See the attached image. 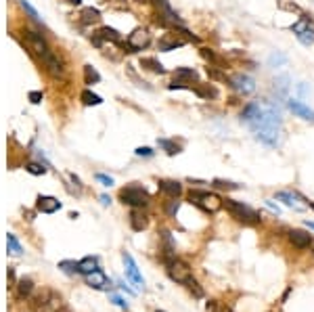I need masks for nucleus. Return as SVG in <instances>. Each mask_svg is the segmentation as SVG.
I'll return each instance as SVG.
<instances>
[{
  "instance_id": "obj_1",
  "label": "nucleus",
  "mask_w": 314,
  "mask_h": 312,
  "mask_svg": "<svg viewBox=\"0 0 314 312\" xmlns=\"http://www.w3.org/2000/svg\"><path fill=\"white\" fill-rule=\"evenodd\" d=\"M241 122L254 130L258 140L268 147H279L281 143V115L270 103H249L241 113Z\"/></svg>"
},
{
  "instance_id": "obj_2",
  "label": "nucleus",
  "mask_w": 314,
  "mask_h": 312,
  "mask_svg": "<svg viewBox=\"0 0 314 312\" xmlns=\"http://www.w3.org/2000/svg\"><path fill=\"white\" fill-rule=\"evenodd\" d=\"M224 208L229 209L235 220L241 222V224H245V226H256V224H260V220H262V216L258 214L256 209H251L249 206L241 204V201L224 199Z\"/></svg>"
},
{
  "instance_id": "obj_3",
  "label": "nucleus",
  "mask_w": 314,
  "mask_h": 312,
  "mask_svg": "<svg viewBox=\"0 0 314 312\" xmlns=\"http://www.w3.org/2000/svg\"><path fill=\"white\" fill-rule=\"evenodd\" d=\"M188 201H191L193 206H197L201 212H206V214H216L218 209L224 206V201L220 199L216 193L201 191V189H193L188 193Z\"/></svg>"
},
{
  "instance_id": "obj_4",
  "label": "nucleus",
  "mask_w": 314,
  "mask_h": 312,
  "mask_svg": "<svg viewBox=\"0 0 314 312\" xmlns=\"http://www.w3.org/2000/svg\"><path fill=\"white\" fill-rule=\"evenodd\" d=\"M120 201L122 204L132 206V208H147L149 204H151V195H149L143 186L128 184L120 191Z\"/></svg>"
},
{
  "instance_id": "obj_5",
  "label": "nucleus",
  "mask_w": 314,
  "mask_h": 312,
  "mask_svg": "<svg viewBox=\"0 0 314 312\" xmlns=\"http://www.w3.org/2000/svg\"><path fill=\"white\" fill-rule=\"evenodd\" d=\"M163 264H166L168 277H170L172 281H176V283H180V285H184L186 281L193 277V275H191V268H188V264L183 262V260H178V258H172V260L163 262Z\"/></svg>"
},
{
  "instance_id": "obj_6",
  "label": "nucleus",
  "mask_w": 314,
  "mask_h": 312,
  "mask_svg": "<svg viewBox=\"0 0 314 312\" xmlns=\"http://www.w3.org/2000/svg\"><path fill=\"white\" fill-rule=\"evenodd\" d=\"M226 84H229L235 92H239V95H251V92L256 90L254 78L247 74H233V76H229V82Z\"/></svg>"
},
{
  "instance_id": "obj_7",
  "label": "nucleus",
  "mask_w": 314,
  "mask_h": 312,
  "mask_svg": "<svg viewBox=\"0 0 314 312\" xmlns=\"http://www.w3.org/2000/svg\"><path fill=\"white\" fill-rule=\"evenodd\" d=\"M159 252H161V260L163 262H168V260H172V258H176V245H174V237H172V233L170 231H166V229H161L159 233Z\"/></svg>"
},
{
  "instance_id": "obj_8",
  "label": "nucleus",
  "mask_w": 314,
  "mask_h": 312,
  "mask_svg": "<svg viewBox=\"0 0 314 312\" xmlns=\"http://www.w3.org/2000/svg\"><path fill=\"white\" fill-rule=\"evenodd\" d=\"M149 42H151V34L147 32V29H134L130 36H128V40H126V46L130 49V52H136V51H143L149 46Z\"/></svg>"
},
{
  "instance_id": "obj_9",
  "label": "nucleus",
  "mask_w": 314,
  "mask_h": 312,
  "mask_svg": "<svg viewBox=\"0 0 314 312\" xmlns=\"http://www.w3.org/2000/svg\"><path fill=\"white\" fill-rule=\"evenodd\" d=\"M23 34H26L27 42H29V46H31V51H36L38 57H42V54H46V52H51L49 44H46V40H44V36H42V34L34 32V29H26Z\"/></svg>"
},
{
  "instance_id": "obj_10",
  "label": "nucleus",
  "mask_w": 314,
  "mask_h": 312,
  "mask_svg": "<svg viewBox=\"0 0 314 312\" xmlns=\"http://www.w3.org/2000/svg\"><path fill=\"white\" fill-rule=\"evenodd\" d=\"M289 243H291L293 247L297 249H308L312 245V235H308L306 231H300V229H293V231H289Z\"/></svg>"
},
{
  "instance_id": "obj_11",
  "label": "nucleus",
  "mask_w": 314,
  "mask_h": 312,
  "mask_svg": "<svg viewBox=\"0 0 314 312\" xmlns=\"http://www.w3.org/2000/svg\"><path fill=\"white\" fill-rule=\"evenodd\" d=\"M40 59H42V63H44V67H46V72H49L52 78H63V74H65V69H63L61 61L52 54V51H51V52H46V54H42Z\"/></svg>"
},
{
  "instance_id": "obj_12",
  "label": "nucleus",
  "mask_w": 314,
  "mask_h": 312,
  "mask_svg": "<svg viewBox=\"0 0 314 312\" xmlns=\"http://www.w3.org/2000/svg\"><path fill=\"white\" fill-rule=\"evenodd\" d=\"M122 258H124V264H126V275H128V279H130L136 287H143L145 281H143V277H140V272H138V268H136V262L132 260V256L124 252Z\"/></svg>"
},
{
  "instance_id": "obj_13",
  "label": "nucleus",
  "mask_w": 314,
  "mask_h": 312,
  "mask_svg": "<svg viewBox=\"0 0 314 312\" xmlns=\"http://www.w3.org/2000/svg\"><path fill=\"white\" fill-rule=\"evenodd\" d=\"M287 107H289V111L297 115V118H302V120H306V122H314V111H312L308 105H304L302 101L289 99V101H287Z\"/></svg>"
},
{
  "instance_id": "obj_14",
  "label": "nucleus",
  "mask_w": 314,
  "mask_h": 312,
  "mask_svg": "<svg viewBox=\"0 0 314 312\" xmlns=\"http://www.w3.org/2000/svg\"><path fill=\"white\" fill-rule=\"evenodd\" d=\"M130 226H132V231H145L147 226H149V216L147 212H143V208H132V212H130Z\"/></svg>"
},
{
  "instance_id": "obj_15",
  "label": "nucleus",
  "mask_w": 314,
  "mask_h": 312,
  "mask_svg": "<svg viewBox=\"0 0 314 312\" xmlns=\"http://www.w3.org/2000/svg\"><path fill=\"white\" fill-rule=\"evenodd\" d=\"M36 208H38V212H42V214H54L57 209H61V201L51 197V195H40Z\"/></svg>"
},
{
  "instance_id": "obj_16",
  "label": "nucleus",
  "mask_w": 314,
  "mask_h": 312,
  "mask_svg": "<svg viewBox=\"0 0 314 312\" xmlns=\"http://www.w3.org/2000/svg\"><path fill=\"white\" fill-rule=\"evenodd\" d=\"M183 44H184V40L174 32V34H166L163 38H159V42H157V49L163 51V52H168V51H176L178 46H183Z\"/></svg>"
},
{
  "instance_id": "obj_17",
  "label": "nucleus",
  "mask_w": 314,
  "mask_h": 312,
  "mask_svg": "<svg viewBox=\"0 0 314 312\" xmlns=\"http://www.w3.org/2000/svg\"><path fill=\"white\" fill-rule=\"evenodd\" d=\"M157 189H159L163 195H168V197H180L183 195V184L178 181H168V178H163V181L157 182Z\"/></svg>"
},
{
  "instance_id": "obj_18",
  "label": "nucleus",
  "mask_w": 314,
  "mask_h": 312,
  "mask_svg": "<svg viewBox=\"0 0 314 312\" xmlns=\"http://www.w3.org/2000/svg\"><path fill=\"white\" fill-rule=\"evenodd\" d=\"M272 88H274V95H277L279 101H285L289 88H291V80H289V76H279L277 80H274Z\"/></svg>"
},
{
  "instance_id": "obj_19",
  "label": "nucleus",
  "mask_w": 314,
  "mask_h": 312,
  "mask_svg": "<svg viewBox=\"0 0 314 312\" xmlns=\"http://www.w3.org/2000/svg\"><path fill=\"white\" fill-rule=\"evenodd\" d=\"M86 283H88L90 287H94V289H105V287L109 285V281H107V277L103 275V270H94V272H90V275H86Z\"/></svg>"
},
{
  "instance_id": "obj_20",
  "label": "nucleus",
  "mask_w": 314,
  "mask_h": 312,
  "mask_svg": "<svg viewBox=\"0 0 314 312\" xmlns=\"http://www.w3.org/2000/svg\"><path fill=\"white\" fill-rule=\"evenodd\" d=\"M17 298L19 300H26V298H29L31 295V291H34V281H31L29 277H23V279H19L17 281Z\"/></svg>"
},
{
  "instance_id": "obj_21",
  "label": "nucleus",
  "mask_w": 314,
  "mask_h": 312,
  "mask_svg": "<svg viewBox=\"0 0 314 312\" xmlns=\"http://www.w3.org/2000/svg\"><path fill=\"white\" fill-rule=\"evenodd\" d=\"M197 72L191 67H176L174 69V80L178 82H197Z\"/></svg>"
},
{
  "instance_id": "obj_22",
  "label": "nucleus",
  "mask_w": 314,
  "mask_h": 312,
  "mask_svg": "<svg viewBox=\"0 0 314 312\" xmlns=\"http://www.w3.org/2000/svg\"><path fill=\"white\" fill-rule=\"evenodd\" d=\"M140 67L147 69V72H153V74H166V69H163V65L157 61L155 57H145V59H140Z\"/></svg>"
},
{
  "instance_id": "obj_23",
  "label": "nucleus",
  "mask_w": 314,
  "mask_h": 312,
  "mask_svg": "<svg viewBox=\"0 0 314 312\" xmlns=\"http://www.w3.org/2000/svg\"><path fill=\"white\" fill-rule=\"evenodd\" d=\"M195 90V95H199L201 99H216L218 97V90L211 86V84H201L197 82V86H193Z\"/></svg>"
},
{
  "instance_id": "obj_24",
  "label": "nucleus",
  "mask_w": 314,
  "mask_h": 312,
  "mask_svg": "<svg viewBox=\"0 0 314 312\" xmlns=\"http://www.w3.org/2000/svg\"><path fill=\"white\" fill-rule=\"evenodd\" d=\"M78 270H80L82 275H90V272L99 270V260L92 258V256H88V258H84V260L78 262Z\"/></svg>"
},
{
  "instance_id": "obj_25",
  "label": "nucleus",
  "mask_w": 314,
  "mask_h": 312,
  "mask_svg": "<svg viewBox=\"0 0 314 312\" xmlns=\"http://www.w3.org/2000/svg\"><path fill=\"white\" fill-rule=\"evenodd\" d=\"M277 199H281L283 204H285L287 208H293V209H302V206L295 201V195H291V193H287V191H279L277 195H274Z\"/></svg>"
},
{
  "instance_id": "obj_26",
  "label": "nucleus",
  "mask_w": 314,
  "mask_h": 312,
  "mask_svg": "<svg viewBox=\"0 0 314 312\" xmlns=\"http://www.w3.org/2000/svg\"><path fill=\"white\" fill-rule=\"evenodd\" d=\"M157 145L161 149H166L168 155H176L180 153V145H176V140H170V138H157Z\"/></svg>"
},
{
  "instance_id": "obj_27",
  "label": "nucleus",
  "mask_w": 314,
  "mask_h": 312,
  "mask_svg": "<svg viewBox=\"0 0 314 312\" xmlns=\"http://www.w3.org/2000/svg\"><path fill=\"white\" fill-rule=\"evenodd\" d=\"M184 287L188 289V293H191L193 298H203V295H206V293H203V287L197 283V279H193V277L186 281V283H184Z\"/></svg>"
},
{
  "instance_id": "obj_28",
  "label": "nucleus",
  "mask_w": 314,
  "mask_h": 312,
  "mask_svg": "<svg viewBox=\"0 0 314 312\" xmlns=\"http://www.w3.org/2000/svg\"><path fill=\"white\" fill-rule=\"evenodd\" d=\"M101 38H103V42L109 40V42H120V32L113 27H101L99 32H97Z\"/></svg>"
},
{
  "instance_id": "obj_29",
  "label": "nucleus",
  "mask_w": 314,
  "mask_h": 312,
  "mask_svg": "<svg viewBox=\"0 0 314 312\" xmlns=\"http://www.w3.org/2000/svg\"><path fill=\"white\" fill-rule=\"evenodd\" d=\"M80 17H82V23H97L101 19V13L97 9H92V6H88V9H82Z\"/></svg>"
},
{
  "instance_id": "obj_30",
  "label": "nucleus",
  "mask_w": 314,
  "mask_h": 312,
  "mask_svg": "<svg viewBox=\"0 0 314 312\" xmlns=\"http://www.w3.org/2000/svg\"><path fill=\"white\" fill-rule=\"evenodd\" d=\"M206 74L209 76V80H214V82H229V78H226L224 72H220V69L216 65H208L206 67Z\"/></svg>"
},
{
  "instance_id": "obj_31",
  "label": "nucleus",
  "mask_w": 314,
  "mask_h": 312,
  "mask_svg": "<svg viewBox=\"0 0 314 312\" xmlns=\"http://www.w3.org/2000/svg\"><path fill=\"white\" fill-rule=\"evenodd\" d=\"M211 186L218 189V191H237L239 189V184H235L231 181H222V178H214V181H211Z\"/></svg>"
},
{
  "instance_id": "obj_32",
  "label": "nucleus",
  "mask_w": 314,
  "mask_h": 312,
  "mask_svg": "<svg viewBox=\"0 0 314 312\" xmlns=\"http://www.w3.org/2000/svg\"><path fill=\"white\" fill-rule=\"evenodd\" d=\"M6 247H9V254L11 256H21V243L17 241V237H15L13 233L6 235Z\"/></svg>"
},
{
  "instance_id": "obj_33",
  "label": "nucleus",
  "mask_w": 314,
  "mask_h": 312,
  "mask_svg": "<svg viewBox=\"0 0 314 312\" xmlns=\"http://www.w3.org/2000/svg\"><path fill=\"white\" fill-rule=\"evenodd\" d=\"M80 99H82V103H84V105H88V107H92V105H101V103H103V99H101L99 95H94L92 90H84Z\"/></svg>"
},
{
  "instance_id": "obj_34",
  "label": "nucleus",
  "mask_w": 314,
  "mask_h": 312,
  "mask_svg": "<svg viewBox=\"0 0 314 312\" xmlns=\"http://www.w3.org/2000/svg\"><path fill=\"white\" fill-rule=\"evenodd\" d=\"M174 32H176L180 38H183L184 42H195V44H199V38H197V36H193V34L188 32V29H186L184 26H176V27H174Z\"/></svg>"
},
{
  "instance_id": "obj_35",
  "label": "nucleus",
  "mask_w": 314,
  "mask_h": 312,
  "mask_svg": "<svg viewBox=\"0 0 314 312\" xmlns=\"http://www.w3.org/2000/svg\"><path fill=\"white\" fill-rule=\"evenodd\" d=\"M84 78H86V84H97L101 82V76L99 72L94 69L92 65H84Z\"/></svg>"
},
{
  "instance_id": "obj_36",
  "label": "nucleus",
  "mask_w": 314,
  "mask_h": 312,
  "mask_svg": "<svg viewBox=\"0 0 314 312\" xmlns=\"http://www.w3.org/2000/svg\"><path fill=\"white\" fill-rule=\"evenodd\" d=\"M297 36V40H300L302 44H306V46H310V44H314V27L310 26V27H306L304 32H300V34H295Z\"/></svg>"
},
{
  "instance_id": "obj_37",
  "label": "nucleus",
  "mask_w": 314,
  "mask_h": 312,
  "mask_svg": "<svg viewBox=\"0 0 314 312\" xmlns=\"http://www.w3.org/2000/svg\"><path fill=\"white\" fill-rule=\"evenodd\" d=\"M287 63V57H285V54H283V52H272L270 54V57H268V65L270 67H281V65H285Z\"/></svg>"
},
{
  "instance_id": "obj_38",
  "label": "nucleus",
  "mask_w": 314,
  "mask_h": 312,
  "mask_svg": "<svg viewBox=\"0 0 314 312\" xmlns=\"http://www.w3.org/2000/svg\"><path fill=\"white\" fill-rule=\"evenodd\" d=\"M166 214L168 216H172L174 218L176 214H178V208H180V201H178V197H170V201H166Z\"/></svg>"
},
{
  "instance_id": "obj_39",
  "label": "nucleus",
  "mask_w": 314,
  "mask_h": 312,
  "mask_svg": "<svg viewBox=\"0 0 314 312\" xmlns=\"http://www.w3.org/2000/svg\"><path fill=\"white\" fill-rule=\"evenodd\" d=\"M19 4H21V9L26 11V13H27V15H29V17L34 19V21H38V23L42 21V19H40V15H38V11H36L34 6H31V4L27 2V0H19Z\"/></svg>"
},
{
  "instance_id": "obj_40",
  "label": "nucleus",
  "mask_w": 314,
  "mask_h": 312,
  "mask_svg": "<svg viewBox=\"0 0 314 312\" xmlns=\"http://www.w3.org/2000/svg\"><path fill=\"white\" fill-rule=\"evenodd\" d=\"M59 268H61V270H65L67 275H76V272H80V270H78V262H74V260L59 262Z\"/></svg>"
},
{
  "instance_id": "obj_41",
  "label": "nucleus",
  "mask_w": 314,
  "mask_h": 312,
  "mask_svg": "<svg viewBox=\"0 0 314 312\" xmlns=\"http://www.w3.org/2000/svg\"><path fill=\"white\" fill-rule=\"evenodd\" d=\"M199 52H201V57L206 59V61H209L211 65H216V63H220V61H218V57H216V52L211 51V49H208V46H203V49H201Z\"/></svg>"
},
{
  "instance_id": "obj_42",
  "label": "nucleus",
  "mask_w": 314,
  "mask_h": 312,
  "mask_svg": "<svg viewBox=\"0 0 314 312\" xmlns=\"http://www.w3.org/2000/svg\"><path fill=\"white\" fill-rule=\"evenodd\" d=\"M26 170H27L29 174H34V176H42V174H46V168L40 166V163H27Z\"/></svg>"
},
{
  "instance_id": "obj_43",
  "label": "nucleus",
  "mask_w": 314,
  "mask_h": 312,
  "mask_svg": "<svg viewBox=\"0 0 314 312\" xmlns=\"http://www.w3.org/2000/svg\"><path fill=\"white\" fill-rule=\"evenodd\" d=\"M94 178H97V182H101L103 186H111V184H113V178L107 176V174H97Z\"/></svg>"
},
{
  "instance_id": "obj_44",
  "label": "nucleus",
  "mask_w": 314,
  "mask_h": 312,
  "mask_svg": "<svg viewBox=\"0 0 314 312\" xmlns=\"http://www.w3.org/2000/svg\"><path fill=\"white\" fill-rule=\"evenodd\" d=\"M27 99H29V103H34V105H38L42 101V92L40 90H31L29 95H27Z\"/></svg>"
},
{
  "instance_id": "obj_45",
  "label": "nucleus",
  "mask_w": 314,
  "mask_h": 312,
  "mask_svg": "<svg viewBox=\"0 0 314 312\" xmlns=\"http://www.w3.org/2000/svg\"><path fill=\"white\" fill-rule=\"evenodd\" d=\"M136 155H138V157H151L153 151L149 149V147H138V149H136Z\"/></svg>"
},
{
  "instance_id": "obj_46",
  "label": "nucleus",
  "mask_w": 314,
  "mask_h": 312,
  "mask_svg": "<svg viewBox=\"0 0 314 312\" xmlns=\"http://www.w3.org/2000/svg\"><path fill=\"white\" fill-rule=\"evenodd\" d=\"M111 302H115L117 304V306H120V308H124V310H128V304H126L122 298H120V295H111Z\"/></svg>"
},
{
  "instance_id": "obj_47",
  "label": "nucleus",
  "mask_w": 314,
  "mask_h": 312,
  "mask_svg": "<svg viewBox=\"0 0 314 312\" xmlns=\"http://www.w3.org/2000/svg\"><path fill=\"white\" fill-rule=\"evenodd\" d=\"M69 178H72V182L76 184V189H78V191H82V181H80V178H78L76 174H69Z\"/></svg>"
},
{
  "instance_id": "obj_48",
  "label": "nucleus",
  "mask_w": 314,
  "mask_h": 312,
  "mask_svg": "<svg viewBox=\"0 0 314 312\" xmlns=\"http://www.w3.org/2000/svg\"><path fill=\"white\" fill-rule=\"evenodd\" d=\"M206 308H208V310H211V312H216V310H218V306H216V300H209V302L206 304Z\"/></svg>"
},
{
  "instance_id": "obj_49",
  "label": "nucleus",
  "mask_w": 314,
  "mask_h": 312,
  "mask_svg": "<svg viewBox=\"0 0 314 312\" xmlns=\"http://www.w3.org/2000/svg\"><path fill=\"white\" fill-rule=\"evenodd\" d=\"M9 283L15 285V270L13 268H9Z\"/></svg>"
},
{
  "instance_id": "obj_50",
  "label": "nucleus",
  "mask_w": 314,
  "mask_h": 312,
  "mask_svg": "<svg viewBox=\"0 0 314 312\" xmlns=\"http://www.w3.org/2000/svg\"><path fill=\"white\" fill-rule=\"evenodd\" d=\"M109 201H111V199H109V197H107V195H101V204H103V206H107V204H109Z\"/></svg>"
},
{
  "instance_id": "obj_51",
  "label": "nucleus",
  "mask_w": 314,
  "mask_h": 312,
  "mask_svg": "<svg viewBox=\"0 0 314 312\" xmlns=\"http://www.w3.org/2000/svg\"><path fill=\"white\" fill-rule=\"evenodd\" d=\"M57 312H72V308H67V306H63V308H59Z\"/></svg>"
},
{
  "instance_id": "obj_52",
  "label": "nucleus",
  "mask_w": 314,
  "mask_h": 312,
  "mask_svg": "<svg viewBox=\"0 0 314 312\" xmlns=\"http://www.w3.org/2000/svg\"><path fill=\"white\" fill-rule=\"evenodd\" d=\"M306 226H308V229H312V231H314V222H306Z\"/></svg>"
},
{
  "instance_id": "obj_53",
  "label": "nucleus",
  "mask_w": 314,
  "mask_h": 312,
  "mask_svg": "<svg viewBox=\"0 0 314 312\" xmlns=\"http://www.w3.org/2000/svg\"><path fill=\"white\" fill-rule=\"evenodd\" d=\"M220 312H233V308H229V306H226V308H222Z\"/></svg>"
},
{
  "instance_id": "obj_54",
  "label": "nucleus",
  "mask_w": 314,
  "mask_h": 312,
  "mask_svg": "<svg viewBox=\"0 0 314 312\" xmlns=\"http://www.w3.org/2000/svg\"><path fill=\"white\" fill-rule=\"evenodd\" d=\"M308 206H310V208H312V209H314V204H310V201H308Z\"/></svg>"
},
{
  "instance_id": "obj_55",
  "label": "nucleus",
  "mask_w": 314,
  "mask_h": 312,
  "mask_svg": "<svg viewBox=\"0 0 314 312\" xmlns=\"http://www.w3.org/2000/svg\"><path fill=\"white\" fill-rule=\"evenodd\" d=\"M136 2H143V0H136Z\"/></svg>"
},
{
  "instance_id": "obj_56",
  "label": "nucleus",
  "mask_w": 314,
  "mask_h": 312,
  "mask_svg": "<svg viewBox=\"0 0 314 312\" xmlns=\"http://www.w3.org/2000/svg\"><path fill=\"white\" fill-rule=\"evenodd\" d=\"M157 312H163V310H157Z\"/></svg>"
}]
</instances>
